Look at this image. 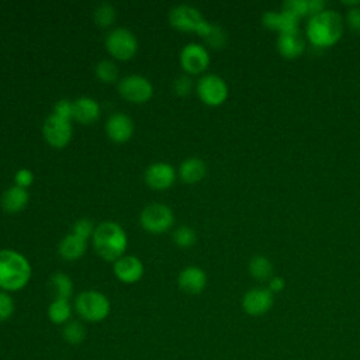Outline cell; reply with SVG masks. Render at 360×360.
<instances>
[{"label":"cell","mask_w":360,"mask_h":360,"mask_svg":"<svg viewBox=\"0 0 360 360\" xmlns=\"http://www.w3.org/2000/svg\"><path fill=\"white\" fill-rule=\"evenodd\" d=\"M343 34L342 15L330 8H325L322 13L309 17L305 35L311 45L315 48H328L335 45Z\"/></svg>","instance_id":"cell-1"},{"label":"cell","mask_w":360,"mask_h":360,"mask_svg":"<svg viewBox=\"0 0 360 360\" xmlns=\"http://www.w3.org/2000/svg\"><path fill=\"white\" fill-rule=\"evenodd\" d=\"M94 250L107 262H115L121 256L128 245V238L121 225L112 221H104L98 224L93 233Z\"/></svg>","instance_id":"cell-2"},{"label":"cell","mask_w":360,"mask_h":360,"mask_svg":"<svg viewBox=\"0 0 360 360\" xmlns=\"http://www.w3.org/2000/svg\"><path fill=\"white\" fill-rule=\"evenodd\" d=\"M31 278V264L18 252L11 249L0 250V288L17 291L24 288Z\"/></svg>","instance_id":"cell-3"},{"label":"cell","mask_w":360,"mask_h":360,"mask_svg":"<svg viewBox=\"0 0 360 360\" xmlns=\"http://www.w3.org/2000/svg\"><path fill=\"white\" fill-rule=\"evenodd\" d=\"M75 308L84 321L100 322L110 314V301L100 291L86 290L76 297Z\"/></svg>","instance_id":"cell-4"},{"label":"cell","mask_w":360,"mask_h":360,"mask_svg":"<svg viewBox=\"0 0 360 360\" xmlns=\"http://www.w3.org/2000/svg\"><path fill=\"white\" fill-rule=\"evenodd\" d=\"M170 25L180 31H194L198 35H204L210 28V24L200 10L188 4H179L173 7L169 13Z\"/></svg>","instance_id":"cell-5"},{"label":"cell","mask_w":360,"mask_h":360,"mask_svg":"<svg viewBox=\"0 0 360 360\" xmlns=\"http://www.w3.org/2000/svg\"><path fill=\"white\" fill-rule=\"evenodd\" d=\"M105 48L118 60L131 59L138 51L136 37L127 28H114L105 38Z\"/></svg>","instance_id":"cell-6"},{"label":"cell","mask_w":360,"mask_h":360,"mask_svg":"<svg viewBox=\"0 0 360 360\" xmlns=\"http://www.w3.org/2000/svg\"><path fill=\"white\" fill-rule=\"evenodd\" d=\"M141 225L143 229L152 233H162L166 232L174 222V215L173 211L159 202H153L146 205L139 217Z\"/></svg>","instance_id":"cell-7"},{"label":"cell","mask_w":360,"mask_h":360,"mask_svg":"<svg viewBox=\"0 0 360 360\" xmlns=\"http://www.w3.org/2000/svg\"><path fill=\"white\" fill-rule=\"evenodd\" d=\"M197 94L204 104L217 107V105H221L226 100L228 84L225 83V80L221 76H218L215 73H208V75H204L198 80Z\"/></svg>","instance_id":"cell-8"},{"label":"cell","mask_w":360,"mask_h":360,"mask_svg":"<svg viewBox=\"0 0 360 360\" xmlns=\"http://www.w3.org/2000/svg\"><path fill=\"white\" fill-rule=\"evenodd\" d=\"M118 93L125 100L135 104H141V103H146L152 97L153 87H152V83L145 76L129 75L120 80Z\"/></svg>","instance_id":"cell-9"},{"label":"cell","mask_w":360,"mask_h":360,"mask_svg":"<svg viewBox=\"0 0 360 360\" xmlns=\"http://www.w3.org/2000/svg\"><path fill=\"white\" fill-rule=\"evenodd\" d=\"M42 134L52 148H65L72 139V124L69 120L51 114L42 125Z\"/></svg>","instance_id":"cell-10"},{"label":"cell","mask_w":360,"mask_h":360,"mask_svg":"<svg viewBox=\"0 0 360 360\" xmlns=\"http://www.w3.org/2000/svg\"><path fill=\"white\" fill-rule=\"evenodd\" d=\"M180 65L190 75L204 72L210 65V53L205 46L190 42L183 46L180 52Z\"/></svg>","instance_id":"cell-11"},{"label":"cell","mask_w":360,"mask_h":360,"mask_svg":"<svg viewBox=\"0 0 360 360\" xmlns=\"http://www.w3.org/2000/svg\"><path fill=\"white\" fill-rule=\"evenodd\" d=\"M273 305V292L264 287H255L245 292L242 298V308L252 316L266 314Z\"/></svg>","instance_id":"cell-12"},{"label":"cell","mask_w":360,"mask_h":360,"mask_svg":"<svg viewBox=\"0 0 360 360\" xmlns=\"http://www.w3.org/2000/svg\"><path fill=\"white\" fill-rule=\"evenodd\" d=\"M176 179V173L172 165L165 162H156L146 167L145 181L150 188L165 190L169 188Z\"/></svg>","instance_id":"cell-13"},{"label":"cell","mask_w":360,"mask_h":360,"mask_svg":"<svg viewBox=\"0 0 360 360\" xmlns=\"http://www.w3.org/2000/svg\"><path fill=\"white\" fill-rule=\"evenodd\" d=\"M177 285L186 294H200L207 285V274L198 266H187L180 271L177 277Z\"/></svg>","instance_id":"cell-14"},{"label":"cell","mask_w":360,"mask_h":360,"mask_svg":"<svg viewBox=\"0 0 360 360\" xmlns=\"http://www.w3.org/2000/svg\"><path fill=\"white\" fill-rule=\"evenodd\" d=\"M105 132L114 142H127L134 134V122L129 115L124 112H114L107 120Z\"/></svg>","instance_id":"cell-15"},{"label":"cell","mask_w":360,"mask_h":360,"mask_svg":"<svg viewBox=\"0 0 360 360\" xmlns=\"http://www.w3.org/2000/svg\"><path fill=\"white\" fill-rule=\"evenodd\" d=\"M114 274L120 281L132 284L143 276V264L136 256H121L114 262Z\"/></svg>","instance_id":"cell-16"},{"label":"cell","mask_w":360,"mask_h":360,"mask_svg":"<svg viewBox=\"0 0 360 360\" xmlns=\"http://www.w3.org/2000/svg\"><path fill=\"white\" fill-rule=\"evenodd\" d=\"M277 52L285 59L298 58L305 49V38L300 30L278 34L276 41Z\"/></svg>","instance_id":"cell-17"},{"label":"cell","mask_w":360,"mask_h":360,"mask_svg":"<svg viewBox=\"0 0 360 360\" xmlns=\"http://www.w3.org/2000/svg\"><path fill=\"white\" fill-rule=\"evenodd\" d=\"M262 24L269 28L278 31V34L295 31L300 25V18L285 11H266L262 15Z\"/></svg>","instance_id":"cell-18"},{"label":"cell","mask_w":360,"mask_h":360,"mask_svg":"<svg viewBox=\"0 0 360 360\" xmlns=\"http://www.w3.org/2000/svg\"><path fill=\"white\" fill-rule=\"evenodd\" d=\"M100 117L98 103L87 96H82L73 101V120L80 124H93Z\"/></svg>","instance_id":"cell-19"},{"label":"cell","mask_w":360,"mask_h":360,"mask_svg":"<svg viewBox=\"0 0 360 360\" xmlns=\"http://www.w3.org/2000/svg\"><path fill=\"white\" fill-rule=\"evenodd\" d=\"M28 191L22 187L18 186H11L8 187L3 195H1V208L8 212V214H15L20 212L21 210L25 208L28 202Z\"/></svg>","instance_id":"cell-20"},{"label":"cell","mask_w":360,"mask_h":360,"mask_svg":"<svg viewBox=\"0 0 360 360\" xmlns=\"http://www.w3.org/2000/svg\"><path fill=\"white\" fill-rule=\"evenodd\" d=\"M86 248H87L86 240L72 232L63 236V239L59 242L58 252L65 260H77L84 255Z\"/></svg>","instance_id":"cell-21"},{"label":"cell","mask_w":360,"mask_h":360,"mask_svg":"<svg viewBox=\"0 0 360 360\" xmlns=\"http://www.w3.org/2000/svg\"><path fill=\"white\" fill-rule=\"evenodd\" d=\"M179 173L184 183H188V184L198 183L207 174V165L200 158H188L181 162L179 167Z\"/></svg>","instance_id":"cell-22"},{"label":"cell","mask_w":360,"mask_h":360,"mask_svg":"<svg viewBox=\"0 0 360 360\" xmlns=\"http://www.w3.org/2000/svg\"><path fill=\"white\" fill-rule=\"evenodd\" d=\"M248 270L253 278L260 281L270 280L273 277V263L264 255H255L249 260Z\"/></svg>","instance_id":"cell-23"},{"label":"cell","mask_w":360,"mask_h":360,"mask_svg":"<svg viewBox=\"0 0 360 360\" xmlns=\"http://www.w3.org/2000/svg\"><path fill=\"white\" fill-rule=\"evenodd\" d=\"M72 315V307L69 300L65 298H55L48 307V318L52 323L62 325L69 321Z\"/></svg>","instance_id":"cell-24"},{"label":"cell","mask_w":360,"mask_h":360,"mask_svg":"<svg viewBox=\"0 0 360 360\" xmlns=\"http://www.w3.org/2000/svg\"><path fill=\"white\" fill-rule=\"evenodd\" d=\"M51 284L55 291V298H65L69 300V297L73 292V283L70 277L65 273H55L51 277Z\"/></svg>","instance_id":"cell-25"},{"label":"cell","mask_w":360,"mask_h":360,"mask_svg":"<svg viewBox=\"0 0 360 360\" xmlns=\"http://www.w3.org/2000/svg\"><path fill=\"white\" fill-rule=\"evenodd\" d=\"M62 336L70 345H80L86 338V329L79 321H69L63 326Z\"/></svg>","instance_id":"cell-26"},{"label":"cell","mask_w":360,"mask_h":360,"mask_svg":"<svg viewBox=\"0 0 360 360\" xmlns=\"http://www.w3.org/2000/svg\"><path fill=\"white\" fill-rule=\"evenodd\" d=\"M117 13L115 8L110 3H100L93 13V18L97 25L100 27H108L115 21Z\"/></svg>","instance_id":"cell-27"},{"label":"cell","mask_w":360,"mask_h":360,"mask_svg":"<svg viewBox=\"0 0 360 360\" xmlns=\"http://www.w3.org/2000/svg\"><path fill=\"white\" fill-rule=\"evenodd\" d=\"M202 38L205 39V42L212 46V48H224L226 45L228 41V35L226 31L217 25V24H210V28L207 30V32L202 35Z\"/></svg>","instance_id":"cell-28"},{"label":"cell","mask_w":360,"mask_h":360,"mask_svg":"<svg viewBox=\"0 0 360 360\" xmlns=\"http://www.w3.org/2000/svg\"><path fill=\"white\" fill-rule=\"evenodd\" d=\"M97 77L104 83H112L118 79V68L112 60H101L96 66Z\"/></svg>","instance_id":"cell-29"},{"label":"cell","mask_w":360,"mask_h":360,"mask_svg":"<svg viewBox=\"0 0 360 360\" xmlns=\"http://www.w3.org/2000/svg\"><path fill=\"white\" fill-rule=\"evenodd\" d=\"M173 240L179 248H190L197 240V233L193 228L187 225L179 226L173 233Z\"/></svg>","instance_id":"cell-30"},{"label":"cell","mask_w":360,"mask_h":360,"mask_svg":"<svg viewBox=\"0 0 360 360\" xmlns=\"http://www.w3.org/2000/svg\"><path fill=\"white\" fill-rule=\"evenodd\" d=\"M281 10L295 15L297 18H301L304 15H308V3L307 0H287L283 3Z\"/></svg>","instance_id":"cell-31"},{"label":"cell","mask_w":360,"mask_h":360,"mask_svg":"<svg viewBox=\"0 0 360 360\" xmlns=\"http://www.w3.org/2000/svg\"><path fill=\"white\" fill-rule=\"evenodd\" d=\"M94 229H96L94 224L90 219H87V218H80L79 221H76L73 224V233L77 235L79 238L84 239V240L87 238H90V236H93Z\"/></svg>","instance_id":"cell-32"},{"label":"cell","mask_w":360,"mask_h":360,"mask_svg":"<svg viewBox=\"0 0 360 360\" xmlns=\"http://www.w3.org/2000/svg\"><path fill=\"white\" fill-rule=\"evenodd\" d=\"M14 312V301L10 294L0 291V322L7 321Z\"/></svg>","instance_id":"cell-33"},{"label":"cell","mask_w":360,"mask_h":360,"mask_svg":"<svg viewBox=\"0 0 360 360\" xmlns=\"http://www.w3.org/2000/svg\"><path fill=\"white\" fill-rule=\"evenodd\" d=\"M53 114L70 121L73 118V101L66 100V98L59 100L53 107Z\"/></svg>","instance_id":"cell-34"},{"label":"cell","mask_w":360,"mask_h":360,"mask_svg":"<svg viewBox=\"0 0 360 360\" xmlns=\"http://www.w3.org/2000/svg\"><path fill=\"white\" fill-rule=\"evenodd\" d=\"M173 89H174V91H176L179 96H187V94H190L191 90H193V82H191V79H190L188 76L181 75V76H179V77L174 79V82H173Z\"/></svg>","instance_id":"cell-35"},{"label":"cell","mask_w":360,"mask_h":360,"mask_svg":"<svg viewBox=\"0 0 360 360\" xmlns=\"http://www.w3.org/2000/svg\"><path fill=\"white\" fill-rule=\"evenodd\" d=\"M346 24L349 25V28H350L353 32L360 34V6L347 10V14H346Z\"/></svg>","instance_id":"cell-36"},{"label":"cell","mask_w":360,"mask_h":360,"mask_svg":"<svg viewBox=\"0 0 360 360\" xmlns=\"http://www.w3.org/2000/svg\"><path fill=\"white\" fill-rule=\"evenodd\" d=\"M14 181H15V186L18 187H22V188H27L28 186L32 184L34 181V174L30 169H20L17 170V173L14 174Z\"/></svg>","instance_id":"cell-37"},{"label":"cell","mask_w":360,"mask_h":360,"mask_svg":"<svg viewBox=\"0 0 360 360\" xmlns=\"http://www.w3.org/2000/svg\"><path fill=\"white\" fill-rule=\"evenodd\" d=\"M308 3V15L312 17L325 10V1L322 0H307Z\"/></svg>","instance_id":"cell-38"},{"label":"cell","mask_w":360,"mask_h":360,"mask_svg":"<svg viewBox=\"0 0 360 360\" xmlns=\"http://www.w3.org/2000/svg\"><path fill=\"white\" fill-rule=\"evenodd\" d=\"M284 278L283 277H278V276H273L270 280H269V290L271 292H278L284 288Z\"/></svg>","instance_id":"cell-39"}]
</instances>
